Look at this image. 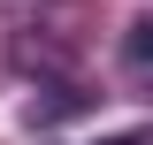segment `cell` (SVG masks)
I'll use <instances>...</instances> for the list:
<instances>
[{
	"label": "cell",
	"instance_id": "7a4b0ae2",
	"mask_svg": "<svg viewBox=\"0 0 153 145\" xmlns=\"http://www.w3.org/2000/svg\"><path fill=\"white\" fill-rule=\"evenodd\" d=\"M107 145H138V138H107Z\"/></svg>",
	"mask_w": 153,
	"mask_h": 145
},
{
	"label": "cell",
	"instance_id": "6da1fadb",
	"mask_svg": "<svg viewBox=\"0 0 153 145\" xmlns=\"http://www.w3.org/2000/svg\"><path fill=\"white\" fill-rule=\"evenodd\" d=\"M123 61H130V69H153V16H138L130 31H123Z\"/></svg>",
	"mask_w": 153,
	"mask_h": 145
}]
</instances>
